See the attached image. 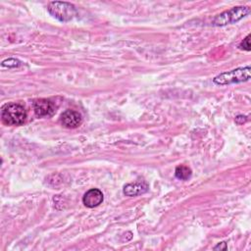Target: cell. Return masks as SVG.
<instances>
[{
    "instance_id": "obj_6",
    "label": "cell",
    "mask_w": 251,
    "mask_h": 251,
    "mask_svg": "<svg viewBox=\"0 0 251 251\" xmlns=\"http://www.w3.org/2000/svg\"><path fill=\"white\" fill-rule=\"evenodd\" d=\"M60 122L63 126L67 128H75L77 127L81 122V115L75 110H66L60 118Z\"/></svg>"
},
{
    "instance_id": "obj_3",
    "label": "cell",
    "mask_w": 251,
    "mask_h": 251,
    "mask_svg": "<svg viewBox=\"0 0 251 251\" xmlns=\"http://www.w3.org/2000/svg\"><path fill=\"white\" fill-rule=\"evenodd\" d=\"M250 13V8L245 7V6H238V7H233L229 10H226L220 15H218L214 21L213 25L216 26H222L229 24L236 23L249 15Z\"/></svg>"
},
{
    "instance_id": "obj_9",
    "label": "cell",
    "mask_w": 251,
    "mask_h": 251,
    "mask_svg": "<svg viewBox=\"0 0 251 251\" xmlns=\"http://www.w3.org/2000/svg\"><path fill=\"white\" fill-rule=\"evenodd\" d=\"M175 175H176V176L178 179L187 180L188 178H190V176H191V175H192V172H191L190 168H188L187 166L180 165V166H177V167L176 168Z\"/></svg>"
},
{
    "instance_id": "obj_13",
    "label": "cell",
    "mask_w": 251,
    "mask_h": 251,
    "mask_svg": "<svg viewBox=\"0 0 251 251\" xmlns=\"http://www.w3.org/2000/svg\"><path fill=\"white\" fill-rule=\"evenodd\" d=\"M214 249L215 250H217V249H226V243L225 242H221V243H219L217 246H215L214 247Z\"/></svg>"
},
{
    "instance_id": "obj_8",
    "label": "cell",
    "mask_w": 251,
    "mask_h": 251,
    "mask_svg": "<svg viewBox=\"0 0 251 251\" xmlns=\"http://www.w3.org/2000/svg\"><path fill=\"white\" fill-rule=\"evenodd\" d=\"M149 188L147 181L144 179H138L134 182L127 183L124 186V194L126 196H137L145 193Z\"/></svg>"
},
{
    "instance_id": "obj_11",
    "label": "cell",
    "mask_w": 251,
    "mask_h": 251,
    "mask_svg": "<svg viewBox=\"0 0 251 251\" xmlns=\"http://www.w3.org/2000/svg\"><path fill=\"white\" fill-rule=\"evenodd\" d=\"M240 49H243L245 51H250L251 50V45H250V34H248L239 44L238 46Z\"/></svg>"
},
{
    "instance_id": "obj_5",
    "label": "cell",
    "mask_w": 251,
    "mask_h": 251,
    "mask_svg": "<svg viewBox=\"0 0 251 251\" xmlns=\"http://www.w3.org/2000/svg\"><path fill=\"white\" fill-rule=\"evenodd\" d=\"M33 111L38 118L50 117L55 112V105L49 99H37L33 102Z\"/></svg>"
},
{
    "instance_id": "obj_7",
    "label": "cell",
    "mask_w": 251,
    "mask_h": 251,
    "mask_svg": "<svg viewBox=\"0 0 251 251\" xmlns=\"http://www.w3.org/2000/svg\"><path fill=\"white\" fill-rule=\"evenodd\" d=\"M104 196L98 188H91L86 191L82 197V203L87 208H94L103 202Z\"/></svg>"
},
{
    "instance_id": "obj_1",
    "label": "cell",
    "mask_w": 251,
    "mask_h": 251,
    "mask_svg": "<svg viewBox=\"0 0 251 251\" xmlns=\"http://www.w3.org/2000/svg\"><path fill=\"white\" fill-rule=\"evenodd\" d=\"M250 66L236 68L234 70L222 73L213 78V82L217 85H226L231 83L245 82L250 79L251 76Z\"/></svg>"
},
{
    "instance_id": "obj_2",
    "label": "cell",
    "mask_w": 251,
    "mask_h": 251,
    "mask_svg": "<svg viewBox=\"0 0 251 251\" xmlns=\"http://www.w3.org/2000/svg\"><path fill=\"white\" fill-rule=\"evenodd\" d=\"M1 118L8 126H21L26 119V111L18 103H9L2 108Z\"/></svg>"
},
{
    "instance_id": "obj_12",
    "label": "cell",
    "mask_w": 251,
    "mask_h": 251,
    "mask_svg": "<svg viewBox=\"0 0 251 251\" xmlns=\"http://www.w3.org/2000/svg\"><path fill=\"white\" fill-rule=\"evenodd\" d=\"M247 121V117L246 116H242V115H239L235 118V122L238 124V125H241L243 123H245Z\"/></svg>"
},
{
    "instance_id": "obj_4",
    "label": "cell",
    "mask_w": 251,
    "mask_h": 251,
    "mask_svg": "<svg viewBox=\"0 0 251 251\" xmlns=\"http://www.w3.org/2000/svg\"><path fill=\"white\" fill-rule=\"evenodd\" d=\"M49 14L61 22H69L76 15L75 7L69 2L53 1L47 8Z\"/></svg>"
},
{
    "instance_id": "obj_10",
    "label": "cell",
    "mask_w": 251,
    "mask_h": 251,
    "mask_svg": "<svg viewBox=\"0 0 251 251\" xmlns=\"http://www.w3.org/2000/svg\"><path fill=\"white\" fill-rule=\"evenodd\" d=\"M21 65V62L17 59L14 58H10L7 60H4L2 62V66L3 67H9V68H15V67H19Z\"/></svg>"
}]
</instances>
